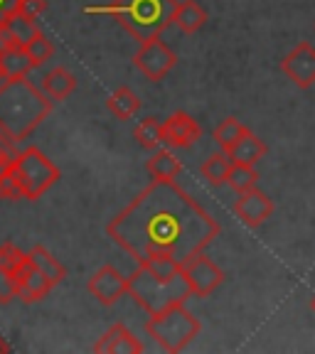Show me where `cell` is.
Masks as SVG:
<instances>
[{"mask_svg":"<svg viewBox=\"0 0 315 354\" xmlns=\"http://www.w3.org/2000/svg\"><path fill=\"white\" fill-rule=\"evenodd\" d=\"M25 261H28V254H22L15 243L8 241L0 246V266H6V268H10V271H17Z\"/></svg>","mask_w":315,"mask_h":354,"instance_id":"f546056e","label":"cell"},{"mask_svg":"<svg viewBox=\"0 0 315 354\" xmlns=\"http://www.w3.org/2000/svg\"><path fill=\"white\" fill-rule=\"evenodd\" d=\"M6 25H8V30L12 32V37H15V42L22 44V47H25L30 39H35L39 35L37 22H35L33 17L20 15V12H17V15H12L10 20L6 22Z\"/></svg>","mask_w":315,"mask_h":354,"instance_id":"4316f807","label":"cell"},{"mask_svg":"<svg viewBox=\"0 0 315 354\" xmlns=\"http://www.w3.org/2000/svg\"><path fill=\"white\" fill-rule=\"evenodd\" d=\"M94 352L99 354H141L143 344L126 325H111L109 330L94 342Z\"/></svg>","mask_w":315,"mask_h":354,"instance_id":"5bb4252c","label":"cell"},{"mask_svg":"<svg viewBox=\"0 0 315 354\" xmlns=\"http://www.w3.org/2000/svg\"><path fill=\"white\" fill-rule=\"evenodd\" d=\"M310 310H313V313H315V295H313V298H310Z\"/></svg>","mask_w":315,"mask_h":354,"instance_id":"d590c367","label":"cell"},{"mask_svg":"<svg viewBox=\"0 0 315 354\" xmlns=\"http://www.w3.org/2000/svg\"><path fill=\"white\" fill-rule=\"evenodd\" d=\"M232 165H234V160L229 158V153L219 150V153H212L210 158H207V160L202 162L199 172H202V177H205V180L212 185V187H219V185L227 183V177H229V170H232Z\"/></svg>","mask_w":315,"mask_h":354,"instance_id":"44dd1931","label":"cell"},{"mask_svg":"<svg viewBox=\"0 0 315 354\" xmlns=\"http://www.w3.org/2000/svg\"><path fill=\"white\" fill-rule=\"evenodd\" d=\"M15 37H12V32L8 30V25H0V55L6 50H10V47H15Z\"/></svg>","mask_w":315,"mask_h":354,"instance_id":"d6a6232c","label":"cell"},{"mask_svg":"<svg viewBox=\"0 0 315 354\" xmlns=\"http://www.w3.org/2000/svg\"><path fill=\"white\" fill-rule=\"evenodd\" d=\"M266 155V143L256 136V133H246L244 138L237 140L232 150H229V158L234 162H244V165H256Z\"/></svg>","mask_w":315,"mask_h":354,"instance_id":"ffe728a7","label":"cell"},{"mask_svg":"<svg viewBox=\"0 0 315 354\" xmlns=\"http://www.w3.org/2000/svg\"><path fill=\"white\" fill-rule=\"evenodd\" d=\"M28 256H30V261L37 266L39 271L44 273V276L52 278V283H55V286L66 278V268L60 263V259H55V256L44 249V246H33V249L28 251Z\"/></svg>","mask_w":315,"mask_h":354,"instance_id":"7402d4cb","label":"cell"},{"mask_svg":"<svg viewBox=\"0 0 315 354\" xmlns=\"http://www.w3.org/2000/svg\"><path fill=\"white\" fill-rule=\"evenodd\" d=\"M12 160H15V158H12V155L8 153V148H6V145H3V140H0V172L8 170Z\"/></svg>","mask_w":315,"mask_h":354,"instance_id":"836d02e7","label":"cell"},{"mask_svg":"<svg viewBox=\"0 0 315 354\" xmlns=\"http://www.w3.org/2000/svg\"><path fill=\"white\" fill-rule=\"evenodd\" d=\"M133 138L138 140L141 148L158 150V145L163 143V123H158L155 118H145V121H141L138 128L133 131Z\"/></svg>","mask_w":315,"mask_h":354,"instance_id":"484cf974","label":"cell"},{"mask_svg":"<svg viewBox=\"0 0 315 354\" xmlns=\"http://www.w3.org/2000/svg\"><path fill=\"white\" fill-rule=\"evenodd\" d=\"M20 10V0H0V25H6Z\"/></svg>","mask_w":315,"mask_h":354,"instance_id":"1f68e13d","label":"cell"},{"mask_svg":"<svg viewBox=\"0 0 315 354\" xmlns=\"http://www.w3.org/2000/svg\"><path fill=\"white\" fill-rule=\"evenodd\" d=\"M183 278L192 290V295L207 298L224 283V271L205 254H195L183 261Z\"/></svg>","mask_w":315,"mask_h":354,"instance_id":"ba28073f","label":"cell"},{"mask_svg":"<svg viewBox=\"0 0 315 354\" xmlns=\"http://www.w3.org/2000/svg\"><path fill=\"white\" fill-rule=\"evenodd\" d=\"M47 10V0H20V15L25 17H33V20H37L42 12Z\"/></svg>","mask_w":315,"mask_h":354,"instance_id":"4dcf8cb0","label":"cell"},{"mask_svg":"<svg viewBox=\"0 0 315 354\" xmlns=\"http://www.w3.org/2000/svg\"><path fill=\"white\" fill-rule=\"evenodd\" d=\"M74 88H77V79H74L72 72H66L64 66H55L42 79V91L52 101H64Z\"/></svg>","mask_w":315,"mask_h":354,"instance_id":"2e32d148","label":"cell"},{"mask_svg":"<svg viewBox=\"0 0 315 354\" xmlns=\"http://www.w3.org/2000/svg\"><path fill=\"white\" fill-rule=\"evenodd\" d=\"M150 180H175L183 172V162L177 160V155L172 150H155L145 162Z\"/></svg>","mask_w":315,"mask_h":354,"instance_id":"e0dca14e","label":"cell"},{"mask_svg":"<svg viewBox=\"0 0 315 354\" xmlns=\"http://www.w3.org/2000/svg\"><path fill=\"white\" fill-rule=\"evenodd\" d=\"M33 66H35L33 57L28 55V50L22 44H15V47H10V50H6L0 55V77H3V82L6 79L28 77V72Z\"/></svg>","mask_w":315,"mask_h":354,"instance_id":"9a60e30c","label":"cell"},{"mask_svg":"<svg viewBox=\"0 0 315 354\" xmlns=\"http://www.w3.org/2000/svg\"><path fill=\"white\" fill-rule=\"evenodd\" d=\"M138 266H143L150 276L158 278V281H163V283H170V281H175V278L183 276V263H180L177 259H172V256H155V259L143 261V263H138Z\"/></svg>","mask_w":315,"mask_h":354,"instance_id":"603a6c76","label":"cell"},{"mask_svg":"<svg viewBox=\"0 0 315 354\" xmlns=\"http://www.w3.org/2000/svg\"><path fill=\"white\" fill-rule=\"evenodd\" d=\"M0 352H10V344H8L3 337H0Z\"/></svg>","mask_w":315,"mask_h":354,"instance_id":"e575fe53","label":"cell"},{"mask_svg":"<svg viewBox=\"0 0 315 354\" xmlns=\"http://www.w3.org/2000/svg\"><path fill=\"white\" fill-rule=\"evenodd\" d=\"M281 72L286 74L296 86L308 88L315 84V47L310 42L296 44L281 59Z\"/></svg>","mask_w":315,"mask_h":354,"instance_id":"30bf717a","label":"cell"},{"mask_svg":"<svg viewBox=\"0 0 315 354\" xmlns=\"http://www.w3.org/2000/svg\"><path fill=\"white\" fill-rule=\"evenodd\" d=\"M89 293L94 295L96 300H99L104 308H111V305H116L118 300L123 298L126 293H131V286H128V278L121 276V271H118L116 266H101L99 271L94 273V276L89 278L87 283Z\"/></svg>","mask_w":315,"mask_h":354,"instance_id":"9c48e42d","label":"cell"},{"mask_svg":"<svg viewBox=\"0 0 315 354\" xmlns=\"http://www.w3.org/2000/svg\"><path fill=\"white\" fill-rule=\"evenodd\" d=\"M202 138V128L185 111H175L163 121V143L168 148H192Z\"/></svg>","mask_w":315,"mask_h":354,"instance_id":"4fadbf2b","label":"cell"},{"mask_svg":"<svg viewBox=\"0 0 315 354\" xmlns=\"http://www.w3.org/2000/svg\"><path fill=\"white\" fill-rule=\"evenodd\" d=\"M172 22H175L185 35H195L197 30H202V25L207 22V12H205V8L199 6V3H195V0H183V3H177Z\"/></svg>","mask_w":315,"mask_h":354,"instance_id":"ac0fdd59","label":"cell"},{"mask_svg":"<svg viewBox=\"0 0 315 354\" xmlns=\"http://www.w3.org/2000/svg\"><path fill=\"white\" fill-rule=\"evenodd\" d=\"M246 133H249V128L244 126L242 121H237L234 116H229L215 128V140H217V145L224 150V153H229V150L237 145V140L244 138Z\"/></svg>","mask_w":315,"mask_h":354,"instance_id":"cb8c5ba5","label":"cell"},{"mask_svg":"<svg viewBox=\"0 0 315 354\" xmlns=\"http://www.w3.org/2000/svg\"><path fill=\"white\" fill-rule=\"evenodd\" d=\"M148 335L155 339V344L165 352H183L190 342L199 335L202 325L192 315L185 305V300H177V303L168 305L165 310L150 315L148 325H145Z\"/></svg>","mask_w":315,"mask_h":354,"instance_id":"5b68a950","label":"cell"},{"mask_svg":"<svg viewBox=\"0 0 315 354\" xmlns=\"http://www.w3.org/2000/svg\"><path fill=\"white\" fill-rule=\"evenodd\" d=\"M6 175L20 197L35 202L60 180V167L39 148L30 145V148H25L22 153L15 155V160L10 162Z\"/></svg>","mask_w":315,"mask_h":354,"instance_id":"277c9868","label":"cell"},{"mask_svg":"<svg viewBox=\"0 0 315 354\" xmlns=\"http://www.w3.org/2000/svg\"><path fill=\"white\" fill-rule=\"evenodd\" d=\"M15 283H17V298L28 305L44 300L47 295H50L52 288H55L52 278L44 276L37 266L30 261V256H28V261L15 271Z\"/></svg>","mask_w":315,"mask_h":354,"instance_id":"7c38bea8","label":"cell"},{"mask_svg":"<svg viewBox=\"0 0 315 354\" xmlns=\"http://www.w3.org/2000/svg\"><path fill=\"white\" fill-rule=\"evenodd\" d=\"M106 109L118 118V121H128L141 111V99L133 94V88L128 86H118L114 94L106 99Z\"/></svg>","mask_w":315,"mask_h":354,"instance_id":"d6986e66","label":"cell"},{"mask_svg":"<svg viewBox=\"0 0 315 354\" xmlns=\"http://www.w3.org/2000/svg\"><path fill=\"white\" fill-rule=\"evenodd\" d=\"M256 183H259V172H256L254 165L234 162L232 170H229V177H227V185L234 189V192H237V194L249 192V189L256 187Z\"/></svg>","mask_w":315,"mask_h":354,"instance_id":"d4e9b609","label":"cell"},{"mask_svg":"<svg viewBox=\"0 0 315 354\" xmlns=\"http://www.w3.org/2000/svg\"><path fill=\"white\" fill-rule=\"evenodd\" d=\"M234 214L239 216L244 227L259 229L266 219H271L273 214V199L266 192H261L259 187L249 189V192H242L234 202Z\"/></svg>","mask_w":315,"mask_h":354,"instance_id":"8fae6325","label":"cell"},{"mask_svg":"<svg viewBox=\"0 0 315 354\" xmlns=\"http://www.w3.org/2000/svg\"><path fill=\"white\" fill-rule=\"evenodd\" d=\"M17 298V283H15V271L0 266V305H8Z\"/></svg>","mask_w":315,"mask_h":354,"instance_id":"f1b7e54d","label":"cell"},{"mask_svg":"<svg viewBox=\"0 0 315 354\" xmlns=\"http://www.w3.org/2000/svg\"><path fill=\"white\" fill-rule=\"evenodd\" d=\"M25 50H28V55L33 57L35 66H42L44 62H50L52 55H55V47H52V42L44 37L42 32H39L35 39H30V42L25 44Z\"/></svg>","mask_w":315,"mask_h":354,"instance_id":"83f0119b","label":"cell"},{"mask_svg":"<svg viewBox=\"0 0 315 354\" xmlns=\"http://www.w3.org/2000/svg\"><path fill=\"white\" fill-rule=\"evenodd\" d=\"M177 0H114L109 12L138 42L158 37L172 22Z\"/></svg>","mask_w":315,"mask_h":354,"instance_id":"3957f363","label":"cell"},{"mask_svg":"<svg viewBox=\"0 0 315 354\" xmlns=\"http://www.w3.org/2000/svg\"><path fill=\"white\" fill-rule=\"evenodd\" d=\"M3 172H6V170H3ZM3 172H0V175H3Z\"/></svg>","mask_w":315,"mask_h":354,"instance_id":"8d00e7d4","label":"cell"},{"mask_svg":"<svg viewBox=\"0 0 315 354\" xmlns=\"http://www.w3.org/2000/svg\"><path fill=\"white\" fill-rule=\"evenodd\" d=\"M177 64V55L158 37H150L148 42H141L138 52L133 55V66L150 82H163L172 66Z\"/></svg>","mask_w":315,"mask_h":354,"instance_id":"52a82bcc","label":"cell"},{"mask_svg":"<svg viewBox=\"0 0 315 354\" xmlns=\"http://www.w3.org/2000/svg\"><path fill=\"white\" fill-rule=\"evenodd\" d=\"M128 286H131V295L133 300L141 305L143 310H148L150 315L165 310L168 305L177 303V300H188L192 295L190 286L185 283V278H175L170 283H163L158 278H153L143 266H138L133 276L128 278Z\"/></svg>","mask_w":315,"mask_h":354,"instance_id":"8992f818","label":"cell"},{"mask_svg":"<svg viewBox=\"0 0 315 354\" xmlns=\"http://www.w3.org/2000/svg\"><path fill=\"white\" fill-rule=\"evenodd\" d=\"M222 227L175 180H153L123 212L109 221L106 234L136 263L155 256L185 259L219 236Z\"/></svg>","mask_w":315,"mask_h":354,"instance_id":"6da1fadb","label":"cell"},{"mask_svg":"<svg viewBox=\"0 0 315 354\" xmlns=\"http://www.w3.org/2000/svg\"><path fill=\"white\" fill-rule=\"evenodd\" d=\"M55 101L25 77L0 84V133L10 140L28 138L50 116Z\"/></svg>","mask_w":315,"mask_h":354,"instance_id":"7a4b0ae2","label":"cell"}]
</instances>
